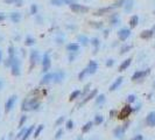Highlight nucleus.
<instances>
[{
	"instance_id": "6e6d98bb",
	"label": "nucleus",
	"mask_w": 155,
	"mask_h": 140,
	"mask_svg": "<svg viewBox=\"0 0 155 140\" xmlns=\"http://www.w3.org/2000/svg\"><path fill=\"white\" fill-rule=\"evenodd\" d=\"M73 60H75V55H73V53H70V56H69V61H70V62H72Z\"/></svg>"
},
{
	"instance_id": "c85d7f7f",
	"label": "nucleus",
	"mask_w": 155,
	"mask_h": 140,
	"mask_svg": "<svg viewBox=\"0 0 155 140\" xmlns=\"http://www.w3.org/2000/svg\"><path fill=\"white\" fill-rule=\"evenodd\" d=\"M78 42H79L80 44H82V46H87V44H89V39H87L86 36H85V35H79V36H78Z\"/></svg>"
},
{
	"instance_id": "6e6552de",
	"label": "nucleus",
	"mask_w": 155,
	"mask_h": 140,
	"mask_svg": "<svg viewBox=\"0 0 155 140\" xmlns=\"http://www.w3.org/2000/svg\"><path fill=\"white\" fill-rule=\"evenodd\" d=\"M29 61H31V67H29V69L33 70V68L36 65V63H38L39 61V51L35 50V49H33V50H31V55H29Z\"/></svg>"
},
{
	"instance_id": "4c0bfd02",
	"label": "nucleus",
	"mask_w": 155,
	"mask_h": 140,
	"mask_svg": "<svg viewBox=\"0 0 155 140\" xmlns=\"http://www.w3.org/2000/svg\"><path fill=\"white\" fill-rule=\"evenodd\" d=\"M63 128H58L57 130V132L55 133V140H58V139H61L62 138V135H63Z\"/></svg>"
},
{
	"instance_id": "c756f323",
	"label": "nucleus",
	"mask_w": 155,
	"mask_h": 140,
	"mask_svg": "<svg viewBox=\"0 0 155 140\" xmlns=\"http://www.w3.org/2000/svg\"><path fill=\"white\" fill-rule=\"evenodd\" d=\"M90 88H91V83H87L86 85L84 86V89H83V91H82V92H80V97H82V98L86 97V96H87V93L90 92Z\"/></svg>"
},
{
	"instance_id": "1a4fd4ad",
	"label": "nucleus",
	"mask_w": 155,
	"mask_h": 140,
	"mask_svg": "<svg viewBox=\"0 0 155 140\" xmlns=\"http://www.w3.org/2000/svg\"><path fill=\"white\" fill-rule=\"evenodd\" d=\"M64 77H65V74H64L62 70H57V71L53 72V82H54L55 84L62 83V81L64 79Z\"/></svg>"
},
{
	"instance_id": "de8ad7c7",
	"label": "nucleus",
	"mask_w": 155,
	"mask_h": 140,
	"mask_svg": "<svg viewBox=\"0 0 155 140\" xmlns=\"http://www.w3.org/2000/svg\"><path fill=\"white\" fill-rule=\"evenodd\" d=\"M113 64H114V60H112V58H108V60L106 61V67H107V68L112 67Z\"/></svg>"
},
{
	"instance_id": "4468645a",
	"label": "nucleus",
	"mask_w": 155,
	"mask_h": 140,
	"mask_svg": "<svg viewBox=\"0 0 155 140\" xmlns=\"http://www.w3.org/2000/svg\"><path fill=\"white\" fill-rule=\"evenodd\" d=\"M122 81H124V78H122L121 76L118 77V78L115 79V81L110 85V89H108V90H110V91H115V90H117V89L122 84Z\"/></svg>"
},
{
	"instance_id": "774afa93",
	"label": "nucleus",
	"mask_w": 155,
	"mask_h": 140,
	"mask_svg": "<svg viewBox=\"0 0 155 140\" xmlns=\"http://www.w3.org/2000/svg\"><path fill=\"white\" fill-rule=\"evenodd\" d=\"M154 14H155V11H154Z\"/></svg>"
},
{
	"instance_id": "aec40b11",
	"label": "nucleus",
	"mask_w": 155,
	"mask_h": 140,
	"mask_svg": "<svg viewBox=\"0 0 155 140\" xmlns=\"http://www.w3.org/2000/svg\"><path fill=\"white\" fill-rule=\"evenodd\" d=\"M113 8H114V6H110V7H105V8H100V9H98V11L94 13V15H96V16L104 15V14H106V13H108V12H111Z\"/></svg>"
},
{
	"instance_id": "7ed1b4c3",
	"label": "nucleus",
	"mask_w": 155,
	"mask_h": 140,
	"mask_svg": "<svg viewBox=\"0 0 155 140\" xmlns=\"http://www.w3.org/2000/svg\"><path fill=\"white\" fill-rule=\"evenodd\" d=\"M51 67V61H50V56H49V53H46L42 57V71L45 72H49V69Z\"/></svg>"
},
{
	"instance_id": "412c9836",
	"label": "nucleus",
	"mask_w": 155,
	"mask_h": 140,
	"mask_svg": "<svg viewBox=\"0 0 155 140\" xmlns=\"http://www.w3.org/2000/svg\"><path fill=\"white\" fill-rule=\"evenodd\" d=\"M90 42H91V44L93 46V54H97L98 53V50H99V46H100V41H99V39L93 37Z\"/></svg>"
},
{
	"instance_id": "39448f33",
	"label": "nucleus",
	"mask_w": 155,
	"mask_h": 140,
	"mask_svg": "<svg viewBox=\"0 0 155 140\" xmlns=\"http://www.w3.org/2000/svg\"><path fill=\"white\" fill-rule=\"evenodd\" d=\"M18 99V96L17 95H12L7 100H6V104H5V113H8V112L12 111L13 106H14L15 102Z\"/></svg>"
},
{
	"instance_id": "58836bf2",
	"label": "nucleus",
	"mask_w": 155,
	"mask_h": 140,
	"mask_svg": "<svg viewBox=\"0 0 155 140\" xmlns=\"http://www.w3.org/2000/svg\"><path fill=\"white\" fill-rule=\"evenodd\" d=\"M64 119H65V117H64V116L58 117V118H57V120L55 121V126H61L62 124L64 123Z\"/></svg>"
},
{
	"instance_id": "0eeeda50",
	"label": "nucleus",
	"mask_w": 155,
	"mask_h": 140,
	"mask_svg": "<svg viewBox=\"0 0 155 140\" xmlns=\"http://www.w3.org/2000/svg\"><path fill=\"white\" fill-rule=\"evenodd\" d=\"M150 72V69H146V70H139V71H135L132 76V81L135 82L139 81V79H142L143 77H146L148 74Z\"/></svg>"
},
{
	"instance_id": "8fccbe9b",
	"label": "nucleus",
	"mask_w": 155,
	"mask_h": 140,
	"mask_svg": "<svg viewBox=\"0 0 155 140\" xmlns=\"http://www.w3.org/2000/svg\"><path fill=\"white\" fill-rule=\"evenodd\" d=\"M131 140H143V135H141V134H136L135 137H133Z\"/></svg>"
},
{
	"instance_id": "20e7f679",
	"label": "nucleus",
	"mask_w": 155,
	"mask_h": 140,
	"mask_svg": "<svg viewBox=\"0 0 155 140\" xmlns=\"http://www.w3.org/2000/svg\"><path fill=\"white\" fill-rule=\"evenodd\" d=\"M11 69H12L13 76H20V74H21V71H20V61L18 57L13 58V62L11 64Z\"/></svg>"
},
{
	"instance_id": "5fc2aeb1",
	"label": "nucleus",
	"mask_w": 155,
	"mask_h": 140,
	"mask_svg": "<svg viewBox=\"0 0 155 140\" xmlns=\"http://www.w3.org/2000/svg\"><path fill=\"white\" fill-rule=\"evenodd\" d=\"M128 125H129V120H126L124 123V125H122V127L125 128V130H127V127H128Z\"/></svg>"
},
{
	"instance_id": "9d476101",
	"label": "nucleus",
	"mask_w": 155,
	"mask_h": 140,
	"mask_svg": "<svg viewBox=\"0 0 155 140\" xmlns=\"http://www.w3.org/2000/svg\"><path fill=\"white\" fill-rule=\"evenodd\" d=\"M129 35H131V30L128 28H122L118 32V37H119L120 41H126L129 37Z\"/></svg>"
},
{
	"instance_id": "473e14b6",
	"label": "nucleus",
	"mask_w": 155,
	"mask_h": 140,
	"mask_svg": "<svg viewBox=\"0 0 155 140\" xmlns=\"http://www.w3.org/2000/svg\"><path fill=\"white\" fill-rule=\"evenodd\" d=\"M43 127H45V125H42V124H41V125H39L38 127H36L35 132H34V135H33V137L35 138V139L39 137V135L41 134V132H42V131H43Z\"/></svg>"
},
{
	"instance_id": "e2e57ef3",
	"label": "nucleus",
	"mask_w": 155,
	"mask_h": 140,
	"mask_svg": "<svg viewBox=\"0 0 155 140\" xmlns=\"http://www.w3.org/2000/svg\"><path fill=\"white\" fill-rule=\"evenodd\" d=\"M77 140H84V139H83L82 137H78V138H77Z\"/></svg>"
},
{
	"instance_id": "cd10ccee",
	"label": "nucleus",
	"mask_w": 155,
	"mask_h": 140,
	"mask_svg": "<svg viewBox=\"0 0 155 140\" xmlns=\"http://www.w3.org/2000/svg\"><path fill=\"white\" fill-rule=\"evenodd\" d=\"M93 125H94L93 121H87V123L82 127V133H87L92 128V126H93Z\"/></svg>"
},
{
	"instance_id": "f257e3e1",
	"label": "nucleus",
	"mask_w": 155,
	"mask_h": 140,
	"mask_svg": "<svg viewBox=\"0 0 155 140\" xmlns=\"http://www.w3.org/2000/svg\"><path fill=\"white\" fill-rule=\"evenodd\" d=\"M39 106H40L39 97L26 98L22 103V111H33V110L39 109Z\"/></svg>"
},
{
	"instance_id": "052dcab7",
	"label": "nucleus",
	"mask_w": 155,
	"mask_h": 140,
	"mask_svg": "<svg viewBox=\"0 0 155 140\" xmlns=\"http://www.w3.org/2000/svg\"><path fill=\"white\" fill-rule=\"evenodd\" d=\"M140 106H141L140 104H139V105H136V106H135V109H133V111H139V110H140Z\"/></svg>"
},
{
	"instance_id": "37998d69",
	"label": "nucleus",
	"mask_w": 155,
	"mask_h": 140,
	"mask_svg": "<svg viewBox=\"0 0 155 140\" xmlns=\"http://www.w3.org/2000/svg\"><path fill=\"white\" fill-rule=\"evenodd\" d=\"M90 25H91L93 28H97V29L103 27V22H90Z\"/></svg>"
},
{
	"instance_id": "4d7b16f0",
	"label": "nucleus",
	"mask_w": 155,
	"mask_h": 140,
	"mask_svg": "<svg viewBox=\"0 0 155 140\" xmlns=\"http://www.w3.org/2000/svg\"><path fill=\"white\" fill-rule=\"evenodd\" d=\"M64 4H68V5H71L72 4V0H63Z\"/></svg>"
},
{
	"instance_id": "13d9d810",
	"label": "nucleus",
	"mask_w": 155,
	"mask_h": 140,
	"mask_svg": "<svg viewBox=\"0 0 155 140\" xmlns=\"http://www.w3.org/2000/svg\"><path fill=\"white\" fill-rule=\"evenodd\" d=\"M108 33H110V30H108V29H106L105 32H104V36H105V37H107V36H108Z\"/></svg>"
},
{
	"instance_id": "72a5a7b5",
	"label": "nucleus",
	"mask_w": 155,
	"mask_h": 140,
	"mask_svg": "<svg viewBox=\"0 0 155 140\" xmlns=\"http://www.w3.org/2000/svg\"><path fill=\"white\" fill-rule=\"evenodd\" d=\"M26 121H27V116H26V114H22L21 118H20V120H19V126H18V127H19V128H22Z\"/></svg>"
},
{
	"instance_id": "f03ea898",
	"label": "nucleus",
	"mask_w": 155,
	"mask_h": 140,
	"mask_svg": "<svg viewBox=\"0 0 155 140\" xmlns=\"http://www.w3.org/2000/svg\"><path fill=\"white\" fill-rule=\"evenodd\" d=\"M132 112H133V107L131 106V104L127 103V104L120 110V112H118L117 118L120 119V120H125V119H127L129 116H131Z\"/></svg>"
},
{
	"instance_id": "6ab92c4d",
	"label": "nucleus",
	"mask_w": 155,
	"mask_h": 140,
	"mask_svg": "<svg viewBox=\"0 0 155 140\" xmlns=\"http://www.w3.org/2000/svg\"><path fill=\"white\" fill-rule=\"evenodd\" d=\"M131 63H132V58L129 57V58H126V60L124 61V62L121 63V64L119 65V71L121 72V71H125V70L127 69V68L131 65Z\"/></svg>"
},
{
	"instance_id": "79ce46f5",
	"label": "nucleus",
	"mask_w": 155,
	"mask_h": 140,
	"mask_svg": "<svg viewBox=\"0 0 155 140\" xmlns=\"http://www.w3.org/2000/svg\"><path fill=\"white\" fill-rule=\"evenodd\" d=\"M31 14H33V15L38 14V6H36V4H33L31 6Z\"/></svg>"
},
{
	"instance_id": "a18cd8bd",
	"label": "nucleus",
	"mask_w": 155,
	"mask_h": 140,
	"mask_svg": "<svg viewBox=\"0 0 155 140\" xmlns=\"http://www.w3.org/2000/svg\"><path fill=\"white\" fill-rule=\"evenodd\" d=\"M50 2H51L53 5H55V6H62L63 5V0H50Z\"/></svg>"
},
{
	"instance_id": "864d4df0",
	"label": "nucleus",
	"mask_w": 155,
	"mask_h": 140,
	"mask_svg": "<svg viewBox=\"0 0 155 140\" xmlns=\"http://www.w3.org/2000/svg\"><path fill=\"white\" fill-rule=\"evenodd\" d=\"M15 1H17V0H4V2H5V4H8V5L15 4Z\"/></svg>"
},
{
	"instance_id": "f704fd0d",
	"label": "nucleus",
	"mask_w": 155,
	"mask_h": 140,
	"mask_svg": "<svg viewBox=\"0 0 155 140\" xmlns=\"http://www.w3.org/2000/svg\"><path fill=\"white\" fill-rule=\"evenodd\" d=\"M87 74H89V71H87V68H85L84 70H82V71L78 74V79H79V81H83V79H84V77L86 76Z\"/></svg>"
},
{
	"instance_id": "338daca9",
	"label": "nucleus",
	"mask_w": 155,
	"mask_h": 140,
	"mask_svg": "<svg viewBox=\"0 0 155 140\" xmlns=\"http://www.w3.org/2000/svg\"><path fill=\"white\" fill-rule=\"evenodd\" d=\"M154 90H155V84H154Z\"/></svg>"
},
{
	"instance_id": "bb28decb",
	"label": "nucleus",
	"mask_w": 155,
	"mask_h": 140,
	"mask_svg": "<svg viewBox=\"0 0 155 140\" xmlns=\"http://www.w3.org/2000/svg\"><path fill=\"white\" fill-rule=\"evenodd\" d=\"M129 27L131 28H134V27H136L138 26V23H139V16L138 15H133L131 19H129Z\"/></svg>"
},
{
	"instance_id": "b1692460",
	"label": "nucleus",
	"mask_w": 155,
	"mask_h": 140,
	"mask_svg": "<svg viewBox=\"0 0 155 140\" xmlns=\"http://www.w3.org/2000/svg\"><path fill=\"white\" fill-rule=\"evenodd\" d=\"M110 23L113 26V27H114V26H117L118 23H120V18H119V15H118L117 13H114V14H112V15H111Z\"/></svg>"
},
{
	"instance_id": "7c9ffc66",
	"label": "nucleus",
	"mask_w": 155,
	"mask_h": 140,
	"mask_svg": "<svg viewBox=\"0 0 155 140\" xmlns=\"http://www.w3.org/2000/svg\"><path fill=\"white\" fill-rule=\"evenodd\" d=\"M78 97H80V91L79 90H75L73 92H71L70 97H69V100L72 102V100H75L76 98H78Z\"/></svg>"
},
{
	"instance_id": "49530a36",
	"label": "nucleus",
	"mask_w": 155,
	"mask_h": 140,
	"mask_svg": "<svg viewBox=\"0 0 155 140\" xmlns=\"http://www.w3.org/2000/svg\"><path fill=\"white\" fill-rule=\"evenodd\" d=\"M26 130H27V128H21V130H20V132L18 133L17 137H15V138H17V139H21L22 135H24V134H25V132H26Z\"/></svg>"
},
{
	"instance_id": "ddd939ff",
	"label": "nucleus",
	"mask_w": 155,
	"mask_h": 140,
	"mask_svg": "<svg viewBox=\"0 0 155 140\" xmlns=\"http://www.w3.org/2000/svg\"><path fill=\"white\" fill-rule=\"evenodd\" d=\"M125 131H126V130H125L122 126H118V127L114 128V131H113V134H114V137L117 138V139H124Z\"/></svg>"
},
{
	"instance_id": "f3484780",
	"label": "nucleus",
	"mask_w": 155,
	"mask_h": 140,
	"mask_svg": "<svg viewBox=\"0 0 155 140\" xmlns=\"http://www.w3.org/2000/svg\"><path fill=\"white\" fill-rule=\"evenodd\" d=\"M67 50H68L69 53H77V51L79 50V44L76 43V42L69 43L68 46H67Z\"/></svg>"
},
{
	"instance_id": "09e8293b",
	"label": "nucleus",
	"mask_w": 155,
	"mask_h": 140,
	"mask_svg": "<svg viewBox=\"0 0 155 140\" xmlns=\"http://www.w3.org/2000/svg\"><path fill=\"white\" fill-rule=\"evenodd\" d=\"M125 4V0H119L118 2H115L114 4V7H120V6H124Z\"/></svg>"
},
{
	"instance_id": "e433bc0d",
	"label": "nucleus",
	"mask_w": 155,
	"mask_h": 140,
	"mask_svg": "<svg viewBox=\"0 0 155 140\" xmlns=\"http://www.w3.org/2000/svg\"><path fill=\"white\" fill-rule=\"evenodd\" d=\"M132 47L133 46H131V44H127V46H124V47H121V49H120V54H126L127 51H129L132 49Z\"/></svg>"
},
{
	"instance_id": "a19ab883",
	"label": "nucleus",
	"mask_w": 155,
	"mask_h": 140,
	"mask_svg": "<svg viewBox=\"0 0 155 140\" xmlns=\"http://www.w3.org/2000/svg\"><path fill=\"white\" fill-rule=\"evenodd\" d=\"M65 128H67V130H72V128H73V121L71 120V119L67 120V123H65Z\"/></svg>"
},
{
	"instance_id": "dca6fc26",
	"label": "nucleus",
	"mask_w": 155,
	"mask_h": 140,
	"mask_svg": "<svg viewBox=\"0 0 155 140\" xmlns=\"http://www.w3.org/2000/svg\"><path fill=\"white\" fill-rule=\"evenodd\" d=\"M50 82H53V72H46V75L41 79V85L49 84Z\"/></svg>"
},
{
	"instance_id": "0e129e2a",
	"label": "nucleus",
	"mask_w": 155,
	"mask_h": 140,
	"mask_svg": "<svg viewBox=\"0 0 155 140\" xmlns=\"http://www.w3.org/2000/svg\"><path fill=\"white\" fill-rule=\"evenodd\" d=\"M1 88H3V82L0 81V89H1Z\"/></svg>"
},
{
	"instance_id": "393cba45",
	"label": "nucleus",
	"mask_w": 155,
	"mask_h": 140,
	"mask_svg": "<svg viewBox=\"0 0 155 140\" xmlns=\"http://www.w3.org/2000/svg\"><path fill=\"white\" fill-rule=\"evenodd\" d=\"M34 127H35V125H32V126H29L28 128L26 130V132H25V134L22 135V138L20 140H27L29 137H31V134L33 133V131H34Z\"/></svg>"
},
{
	"instance_id": "bf43d9fd",
	"label": "nucleus",
	"mask_w": 155,
	"mask_h": 140,
	"mask_svg": "<svg viewBox=\"0 0 155 140\" xmlns=\"http://www.w3.org/2000/svg\"><path fill=\"white\" fill-rule=\"evenodd\" d=\"M4 20H5V15H4V14H0V22Z\"/></svg>"
},
{
	"instance_id": "423d86ee",
	"label": "nucleus",
	"mask_w": 155,
	"mask_h": 140,
	"mask_svg": "<svg viewBox=\"0 0 155 140\" xmlns=\"http://www.w3.org/2000/svg\"><path fill=\"white\" fill-rule=\"evenodd\" d=\"M69 6H70L71 11L75 12V13H86V12H89V7L83 6V5H79V4L72 2V4L69 5Z\"/></svg>"
},
{
	"instance_id": "a211bd4d",
	"label": "nucleus",
	"mask_w": 155,
	"mask_h": 140,
	"mask_svg": "<svg viewBox=\"0 0 155 140\" xmlns=\"http://www.w3.org/2000/svg\"><path fill=\"white\" fill-rule=\"evenodd\" d=\"M153 35H154V30L153 29H146L140 34V37L141 39H143V40H148V39H150Z\"/></svg>"
},
{
	"instance_id": "9b49d317",
	"label": "nucleus",
	"mask_w": 155,
	"mask_h": 140,
	"mask_svg": "<svg viewBox=\"0 0 155 140\" xmlns=\"http://www.w3.org/2000/svg\"><path fill=\"white\" fill-rule=\"evenodd\" d=\"M97 95H98V90H97V89H93L92 91H90V92L87 93L86 97H84V99L82 100V103H80L79 105H84V104H86L87 102H90L91 99H94Z\"/></svg>"
},
{
	"instance_id": "a878e982",
	"label": "nucleus",
	"mask_w": 155,
	"mask_h": 140,
	"mask_svg": "<svg viewBox=\"0 0 155 140\" xmlns=\"http://www.w3.org/2000/svg\"><path fill=\"white\" fill-rule=\"evenodd\" d=\"M94 100H96L97 105H103L104 103H105V100H106L105 95H104V93H101V95H97L96 98H94Z\"/></svg>"
},
{
	"instance_id": "5701e85b",
	"label": "nucleus",
	"mask_w": 155,
	"mask_h": 140,
	"mask_svg": "<svg viewBox=\"0 0 155 140\" xmlns=\"http://www.w3.org/2000/svg\"><path fill=\"white\" fill-rule=\"evenodd\" d=\"M133 4H134V1L133 0H125V4H124V9H125V12L126 13H128V12H131L132 11V8H133Z\"/></svg>"
},
{
	"instance_id": "69168bd1",
	"label": "nucleus",
	"mask_w": 155,
	"mask_h": 140,
	"mask_svg": "<svg viewBox=\"0 0 155 140\" xmlns=\"http://www.w3.org/2000/svg\"><path fill=\"white\" fill-rule=\"evenodd\" d=\"M1 140H5V137H3V138H1Z\"/></svg>"
},
{
	"instance_id": "c03bdc74",
	"label": "nucleus",
	"mask_w": 155,
	"mask_h": 140,
	"mask_svg": "<svg viewBox=\"0 0 155 140\" xmlns=\"http://www.w3.org/2000/svg\"><path fill=\"white\" fill-rule=\"evenodd\" d=\"M8 55H10V56H8V57H14V47H13V46H10V47H8Z\"/></svg>"
},
{
	"instance_id": "2f4dec72",
	"label": "nucleus",
	"mask_w": 155,
	"mask_h": 140,
	"mask_svg": "<svg viewBox=\"0 0 155 140\" xmlns=\"http://www.w3.org/2000/svg\"><path fill=\"white\" fill-rule=\"evenodd\" d=\"M104 121V117L100 116V114H97L94 117V120H93V124L94 125H101V123Z\"/></svg>"
},
{
	"instance_id": "603ef678",
	"label": "nucleus",
	"mask_w": 155,
	"mask_h": 140,
	"mask_svg": "<svg viewBox=\"0 0 155 140\" xmlns=\"http://www.w3.org/2000/svg\"><path fill=\"white\" fill-rule=\"evenodd\" d=\"M15 6H22V5H24V0H17V1H15Z\"/></svg>"
},
{
	"instance_id": "4be33fe9",
	"label": "nucleus",
	"mask_w": 155,
	"mask_h": 140,
	"mask_svg": "<svg viewBox=\"0 0 155 140\" xmlns=\"http://www.w3.org/2000/svg\"><path fill=\"white\" fill-rule=\"evenodd\" d=\"M10 18L14 23H18V22H20V20H21V14H20L19 12H13V13H11Z\"/></svg>"
},
{
	"instance_id": "f8f14e48",
	"label": "nucleus",
	"mask_w": 155,
	"mask_h": 140,
	"mask_svg": "<svg viewBox=\"0 0 155 140\" xmlns=\"http://www.w3.org/2000/svg\"><path fill=\"white\" fill-rule=\"evenodd\" d=\"M146 124H147L149 127H154L155 126V112L152 111L147 114L146 117Z\"/></svg>"
},
{
	"instance_id": "ea45409f",
	"label": "nucleus",
	"mask_w": 155,
	"mask_h": 140,
	"mask_svg": "<svg viewBox=\"0 0 155 140\" xmlns=\"http://www.w3.org/2000/svg\"><path fill=\"white\" fill-rule=\"evenodd\" d=\"M135 99H136V97H135V95H128L127 96V103L128 104H132V103H134L135 102Z\"/></svg>"
},
{
	"instance_id": "3c124183",
	"label": "nucleus",
	"mask_w": 155,
	"mask_h": 140,
	"mask_svg": "<svg viewBox=\"0 0 155 140\" xmlns=\"http://www.w3.org/2000/svg\"><path fill=\"white\" fill-rule=\"evenodd\" d=\"M115 116H118V112L115 111V110H111L110 111V117L111 118H114Z\"/></svg>"
},
{
	"instance_id": "2eb2a0df",
	"label": "nucleus",
	"mask_w": 155,
	"mask_h": 140,
	"mask_svg": "<svg viewBox=\"0 0 155 140\" xmlns=\"http://www.w3.org/2000/svg\"><path fill=\"white\" fill-rule=\"evenodd\" d=\"M97 69H98V64H97L96 61L91 60L89 62V64H87V71H89V74H96Z\"/></svg>"
},
{
	"instance_id": "680f3d73",
	"label": "nucleus",
	"mask_w": 155,
	"mask_h": 140,
	"mask_svg": "<svg viewBox=\"0 0 155 140\" xmlns=\"http://www.w3.org/2000/svg\"><path fill=\"white\" fill-rule=\"evenodd\" d=\"M1 61H3V54H1V50H0V63H1Z\"/></svg>"
},
{
	"instance_id": "c9c22d12",
	"label": "nucleus",
	"mask_w": 155,
	"mask_h": 140,
	"mask_svg": "<svg viewBox=\"0 0 155 140\" xmlns=\"http://www.w3.org/2000/svg\"><path fill=\"white\" fill-rule=\"evenodd\" d=\"M34 43H35V40H34L32 36H27L26 37V42H25L26 46H33Z\"/></svg>"
}]
</instances>
